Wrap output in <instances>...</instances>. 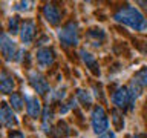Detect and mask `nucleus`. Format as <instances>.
I'll use <instances>...</instances> for the list:
<instances>
[{
	"instance_id": "1",
	"label": "nucleus",
	"mask_w": 147,
	"mask_h": 138,
	"mask_svg": "<svg viewBox=\"0 0 147 138\" xmlns=\"http://www.w3.org/2000/svg\"><path fill=\"white\" fill-rule=\"evenodd\" d=\"M115 22L127 25L129 28L135 31H146L147 29V20L144 18V16L133 6H127L123 8L113 16Z\"/></svg>"
},
{
	"instance_id": "2",
	"label": "nucleus",
	"mask_w": 147,
	"mask_h": 138,
	"mask_svg": "<svg viewBox=\"0 0 147 138\" xmlns=\"http://www.w3.org/2000/svg\"><path fill=\"white\" fill-rule=\"evenodd\" d=\"M58 39L61 40V43L64 46L78 45V26H77V23H69L63 29H60Z\"/></svg>"
},
{
	"instance_id": "3",
	"label": "nucleus",
	"mask_w": 147,
	"mask_h": 138,
	"mask_svg": "<svg viewBox=\"0 0 147 138\" xmlns=\"http://www.w3.org/2000/svg\"><path fill=\"white\" fill-rule=\"evenodd\" d=\"M107 127H109V121L104 114V109L101 106H96L92 110V129H94L95 133H106Z\"/></svg>"
},
{
	"instance_id": "4",
	"label": "nucleus",
	"mask_w": 147,
	"mask_h": 138,
	"mask_svg": "<svg viewBox=\"0 0 147 138\" xmlns=\"http://www.w3.org/2000/svg\"><path fill=\"white\" fill-rule=\"evenodd\" d=\"M29 80H31V85H32V87H34V91L37 94H46V92L49 91V83L46 81L45 77L40 75V74L31 72Z\"/></svg>"
},
{
	"instance_id": "5",
	"label": "nucleus",
	"mask_w": 147,
	"mask_h": 138,
	"mask_svg": "<svg viewBox=\"0 0 147 138\" xmlns=\"http://www.w3.org/2000/svg\"><path fill=\"white\" fill-rule=\"evenodd\" d=\"M0 48H2V52L6 60H11L16 54V43L6 34H2V37H0Z\"/></svg>"
},
{
	"instance_id": "6",
	"label": "nucleus",
	"mask_w": 147,
	"mask_h": 138,
	"mask_svg": "<svg viewBox=\"0 0 147 138\" xmlns=\"http://www.w3.org/2000/svg\"><path fill=\"white\" fill-rule=\"evenodd\" d=\"M37 63L40 68H48L54 63V52L48 48H41L37 51Z\"/></svg>"
},
{
	"instance_id": "7",
	"label": "nucleus",
	"mask_w": 147,
	"mask_h": 138,
	"mask_svg": "<svg viewBox=\"0 0 147 138\" xmlns=\"http://www.w3.org/2000/svg\"><path fill=\"white\" fill-rule=\"evenodd\" d=\"M34 34H35V25L32 22H25L22 26V31H20V39L25 45H29L32 39H34Z\"/></svg>"
},
{
	"instance_id": "8",
	"label": "nucleus",
	"mask_w": 147,
	"mask_h": 138,
	"mask_svg": "<svg viewBox=\"0 0 147 138\" xmlns=\"http://www.w3.org/2000/svg\"><path fill=\"white\" fill-rule=\"evenodd\" d=\"M0 120H2L3 126H6V127H16L17 126L16 115L12 114V110L8 106H3L2 110H0Z\"/></svg>"
},
{
	"instance_id": "9",
	"label": "nucleus",
	"mask_w": 147,
	"mask_h": 138,
	"mask_svg": "<svg viewBox=\"0 0 147 138\" xmlns=\"http://www.w3.org/2000/svg\"><path fill=\"white\" fill-rule=\"evenodd\" d=\"M112 101H113L115 106H118V108H124V106L130 101V98H129V91L124 89V87H119L117 92H113Z\"/></svg>"
},
{
	"instance_id": "10",
	"label": "nucleus",
	"mask_w": 147,
	"mask_h": 138,
	"mask_svg": "<svg viewBox=\"0 0 147 138\" xmlns=\"http://www.w3.org/2000/svg\"><path fill=\"white\" fill-rule=\"evenodd\" d=\"M43 12H45V17L48 18L49 23L57 25V23L60 22V12H58V9L55 8L54 5H46L45 9H43Z\"/></svg>"
},
{
	"instance_id": "11",
	"label": "nucleus",
	"mask_w": 147,
	"mask_h": 138,
	"mask_svg": "<svg viewBox=\"0 0 147 138\" xmlns=\"http://www.w3.org/2000/svg\"><path fill=\"white\" fill-rule=\"evenodd\" d=\"M26 110H28V115L32 117V118L40 117V114H41V103L37 98H29V100H28Z\"/></svg>"
},
{
	"instance_id": "12",
	"label": "nucleus",
	"mask_w": 147,
	"mask_h": 138,
	"mask_svg": "<svg viewBox=\"0 0 147 138\" xmlns=\"http://www.w3.org/2000/svg\"><path fill=\"white\" fill-rule=\"evenodd\" d=\"M0 78H2V83H0V91H2L3 94H9V92H12V89H14V80H12V78H9L6 75V72H2Z\"/></svg>"
},
{
	"instance_id": "13",
	"label": "nucleus",
	"mask_w": 147,
	"mask_h": 138,
	"mask_svg": "<svg viewBox=\"0 0 147 138\" xmlns=\"http://www.w3.org/2000/svg\"><path fill=\"white\" fill-rule=\"evenodd\" d=\"M141 94V85L138 83L136 80L132 81L130 87H129V98H130V103H132V108L135 106V100L138 98V95Z\"/></svg>"
},
{
	"instance_id": "14",
	"label": "nucleus",
	"mask_w": 147,
	"mask_h": 138,
	"mask_svg": "<svg viewBox=\"0 0 147 138\" xmlns=\"http://www.w3.org/2000/svg\"><path fill=\"white\" fill-rule=\"evenodd\" d=\"M80 55L83 58V62H84L87 66H90V69H96V62H95V57L89 52H86V51H80Z\"/></svg>"
},
{
	"instance_id": "15",
	"label": "nucleus",
	"mask_w": 147,
	"mask_h": 138,
	"mask_svg": "<svg viewBox=\"0 0 147 138\" xmlns=\"http://www.w3.org/2000/svg\"><path fill=\"white\" fill-rule=\"evenodd\" d=\"M11 104H12V108L14 109H17V110H20L22 108H23V98L18 94H12L11 95Z\"/></svg>"
},
{
	"instance_id": "16",
	"label": "nucleus",
	"mask_w": 147,
	"mask_h": 138,
	"mask_svg": "<svg viewBox=\"0 0 147 138\" xmlns=\"http://www.w3.org/2000/svg\"><path fill=\"white\" fill-rule=\"evenodd\" d=\"M135 80L140 83L141 86H147V69H142V71H140L136 74Z\"/></svg>"
},
{
	"instance_id": "17",
	"label": "nucleus",
	"mask_w": 147,
	"mask_h": 138,
	"mask_svg": "<svg viewBox=\"0 0 147 138\" xmlns=\"http://www.w3.org/2000/svg\"><path fill=\"white\" fill-rule=\"evenodd\" d=\"M77 97H78V98H80L84 104H90V101H92L90 94H89V92H86V91H78Z\"/></svg>"
},
{
	"instance_id": "18",
	"label": "nucleus",
	"mask_w": 147,
	"mask_h": 138,
	"mask_svg": "<svg viewBox=\"0 0 147 138\" xmlns=\"http://www.w3.org/2000/svg\"><path fill=\"white\" fill-rule=\"evenodd\" d=\"M17 17H11V20H9V29H11L12 34H16L18 32V26H17Z\"/></svg>"
},
{
	"instance_id": "19",
	"label": "nucleus",
	"mask_w": 147,
	"mask_h": 138,
	"mask_svg": "<svg viewBox=\"0 0 147 138\" xmlns=\"http://www.w3.org/2000/svg\"><path fill=\"white\" fill-rule=\"evenodd\" d=\"M29 5H31V2H20V3H17V6H14V9H17V11H26V9H29Z\"/></svg>"
},
{
	"instance_id": "20",
	"label": "nucleus",
	"mask_w": 147,
	"mask_h": 138,
	"mask_svg": "<svg viewBox=\"0 0 147 138\" xmlns=\"http://www.w3.org/2000/svg\"><path fill=\"white\" fill-rule=\"evenodd\" d=\"M52 118H54L52 110H51L49 108H46V110H45V126H46V124H48V121H51Z\"/></svg>"
},
{
	"instance_id": "21",
	"label": "nucleus",
	"mask_w": 147,
	"mask_h": 138,
	"mask_svg": "<svg viewBox=\"0 0 147 138\" xmlns=\"http://www.w3.org/2000/svg\"><path fill=\"white\" fill-rule=\"evenodd\" d=\"M75 103H77V100H74V98H72V100H71V103H69L67 106H64V108H61V109H60V112H61V114H66L67 110L72 108V106H75Z\"/></svg>"
},
{
	"instance_id": "22",
	"label": "nucleus",
	"mask_w": 147,
	"mask_h": 138,
	"mask_svg": "<svg viewBox=\"0 0 147 138\" xmlns=\"http://www.w3.org/2000/svg\"><path fill=\"white\" fill-rule=\"evenodd\" d=\"M100 138H117V135H115L113 132H106V133H103Z\"/></svg>"
},
{
	"instance_id": "23",
	"label": "nucleus",
	"mask_w": 147,
	"mask_h": 138,
	"mask_svg": "<svg viewBox=\"0 0 147 138\" xmlns=\"http://www.w3.org/2000/svg\"><path fill=\"white\" fill-rule=\"evenodd\" d=\"M64 95H66V94H64L63 91H61V92L58 91L57 94H54V95H52V98H64Z\"/></svg>"
},
{
	"instance_id": "24",
	"label": "nucleus",
	"mask_w": 147,
	"mask_h": 138,
	"mask_svg": "<svg viewBox=\"0 0 147 138\" xmlns=\"http://www.w3.org/2000/svg\"><path fill=\"white\" fill-rule=\"evenodd\" d=\"M9 138H25V135H23V133H12Z\"/></svg>"
}]
</instances>
